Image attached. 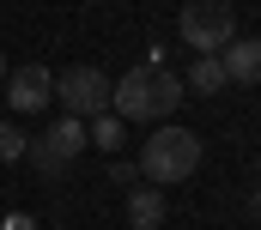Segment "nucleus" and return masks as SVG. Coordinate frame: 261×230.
Wrapping results in <instances>:
<instances>
[{
  "label": "nucleus",
  "instance_id": "1",
  "mask_svg": "<svg viewBox=\"0 0 261 230\" xmlns=\"http://www.w3.org/2000/svg\"><path fill=\"white\" fill-rule=\"evenodd\" d=\"M182 97H189V85L170 67H134L128 79H110V103L122 121H164Z\"/></svg>",
  "mask_w": 261,
  "mask_h": 230
},
{
  "label": "nucleus",
  "instance_id": "2",
  "mask_svg": "<svg viewBox=\"0 0 261 230\" xmlns=\"http://www.w3.org/2000/svg\"><path fill=\"white\" fill-rule=\"evenodd\" d=\"M195 164H200V133H189V127H158V133H146L140 170L152 176V182H189Z\"/></svg>",
  "mask_w": 261,
  "mask_h": 230
},
{
  "label": "nucleus",
  "instance_id": "3",
  "mask_svg": "<svg viewBox=\"0 0 261 230\" xmlns=\"http://www.w3.org/2000/svg\"><path fill=\"white\" fill-rule=\"evenodd\" d=\"M176 31H182V43L195 55H219L237 37V12H231V0H189L182 18H176Z\"/></svg>",
  "mask_w": 261,
  "mask_h": 230
},
{
  "label": "nucleus",
  "instance_id": "4",
  "mask_svg": "<svg viewBox=\"0 0 261 230\" xmlns=\"http://www.w3.org/2000/svg\"><path fill=\"white\" fill-rule=\"evenodd\" d=\"M85 152V121L79 115H61V121H49V133H37L31 146H24V158L37 164L43 176H61L73 158Z\"/></svg>",
  "mask_w": 261,
  "mask_h": 230
},
{
  "label": "nucleus",
  "instance_id": "5",
  "mask_svg": "<svg viewBox=\"0 0 261 230\" xmlns=\"http://www.w3.org/2000/svg\"><path fill=\"white\" fill-rule=\"evenodd\" d=\"M55 97L67 103V115H103L110 109V79L97 73V67H73V73H61L55 79Z\"/></svg>",
  "mask_w": 261,
  "mask_h": 230
},
{
  "label": "nucleus",
  "instance_id": "6",
  "mask_svg": "<svg viewBox=\"0 0 261 230\" xmlns=\"http://www.w3.org/2000/svg\"><path fill=\"white\" fill-rule=\"evenodd\" d=\"M49 97H55V73H49V67H12V73H6V103L18 115L49 109Z\"/></svg>",
  "mask_w": 261,
  "mask_h": 230
},
{
  "label": "nucleus",
  "instance_id": "7",
  "mask_svg": "<svg viewBox=\"0 0 261 230\" xmlns=\"http://www.w3.org/2000/svg\"><path fill=\"white\" fill-rule=\"evenodd\" d=\"M219 61H225L231 85H261V37H231L219 49Z\"/></svg>",
  "mask_w": 261,
  "mask_h": 230
},
{
  "label": "nucleus",
  "instance_id": "8",
  "mask_svg": "<svg viewBox=\"0 0 261 230\" xmlns=\"http://www.w3.org/2000/svg\"><path fill=\"white\" fill-rule=\"evenodd\" d=\"M128 224L134 230H158L164 224V194L158 188H128Z\"/></svg>",
  "mask_w": 261,
  "mask_h": 230
},
{
  "label": "nucleus",
  "instance_id": "9",
  "mask_svg": "<svg viewBox=\"0 0 261 230\" xmlns=\"http://www.w3.org/2000/svg\"><path fill=\"white\" fill-rule=\"evenodd\" d=\"M182 85H195V97H213V91H225V85H231V79H225V61H219V55H195V73H189Z\"/></svg>",
  "mask_w": 261,
  "mask_h": 230
},
{
  "label": "nucleus",
  "instance_id": "10",
  "mask_svg": "<svg viewBox=\"0 0 261 230\" xmlns=\"http://www.w3.org/2000/svg\"><path fill=\"white\" fill-rule=\"evenodd\" d=\"M122 115H91V127H85V146H103V152H116L122 146Z\"/></svg>",
  "mask_w": 261,
  "mask_h": 230
},
{
  "label": "nucleus",
  "instance_id": "11",
  "mask_svg": "<svg viewBox=\"0 0 261 230\" xmlns=\"http://www.w3.org/2000/svg\"><path fill=\"white\" fill-rule=\"evenodd\" d=\"M24 146H31V133H18L12 121H0V164H12V158H24Z\"/></svg>",
  "mask_w": 261,
  "mask_h": 230
},
{
  "label": "nucleus",
  "instance_id": "12",
  "mask_svg": "<svg viewBox=\"0 0 261 230\" xmlns=\"http://www.w3.org/2000/svg\"><path fill=\"white\" fill-rule=\"evenodd\" d=\"M6 230H31V224H24V218H12V224H6Z\"/></svg>",
  "mask_w": 261,
  "mask_h": 230
},
{
  "label": "nucleus",
  "instance_id": "13",
  "mask_svg": "<svg viewBox=\"0 0 261 230\" xmlns=\"http://www.w3.org/2000/svg\"><path fill=\"white\" fill-rule=\"evenodd\" d=\"M249 212H255V218H261V194H255V200H249Z\"/></svg>",
  "mask_w": 261,
  "mask_h": 230
},
{
  "label": "nucleus",
  "instance_id": "14",
  "mask_svg": "<svg viewBox=\"0 0 261 230\" xmlns=\"http://www.w3.org/2000/svg\"><path fill=\"white\" fill-rule=\"evenodd\" d=\"M0 85H6V61H0Z\"/></svg>",
  "mask_w": 261,
  "mask_h": 230
}]
</instances>
